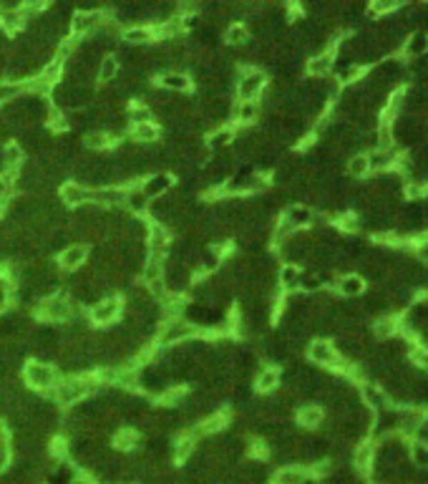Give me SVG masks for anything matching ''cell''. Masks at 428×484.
I'll list each match as a JSON object with an SVG mask.
<instances>
[{
  "instance_id": "1",
  "label": "cell",
  "mask_w": 428,
  "mask_h": 484,
  "mask_svg": "<svg viewBox=\"0 0 428 484\" xmlns=\"http://www.w3.org/2000/svg\"><path fill=\"white\" fill-rule=\"evenodd\" d=\"M23 381H26V388H30L33 394H53V388L61 383V371L55 363H46V361H35V358H28L23 363V371H21Z\"/></svg>"
},
{
  "instance_id": "2",
  "label": "cell",
  "mask_w": 428,
  "mask_h": 484,
  "mask_svg": "<svg viewBox=\"0 0 428 484\" xmlns=\"http://www.w3.org/2000/svg\"><path fill=\"white\" fill-rule=\"evenodd\" d=\"M81 311V305L73 303V297L69 295L66 291H58L53 295L43 297L41 303H38V316L48 325H66L76 313Z\"/></svg>"
},
{
  "instance_id": "3",
  "label": "cell",
  "mask_w": 428,
  "mask_h": 484,
  "mask_svg": "<svg viewBox=\"0 0 428 484\" xmlns=\"http://www.w3.org/2000/svg\"><path fill=\"white\" fill-rule=\"evenodd\" d=\"M199 338V328L194 323H189L187 318H172V320H161L159 333H157V348H174V346H184L189 340Z\"/></svg>"
},
{
  "instance_id": "4",
  "label": "cell",
  "mask_w": 428,
  "mask_h": 484,
  "mask_svg": "<svg viewBox=\"0 0 428 484\" xmlns=\"http://www.w3.org/2000/svg\"><path fill=\"white\" fill-rule=\"evenodd\" d=\"M269 86V78L265 74V69L252 66V69L240 71L235 83V96L237 101H260L265 94V89Z\"/></svg>"
},
{
  "instance_id": "5",
  "label": "cell",
  "mask_w": 428,
  "mask_h": 484,
  "mask_svg": "<svg viewBox=\"0 0 428 484\" xmlns=\"http://www.w3.org/2000/svg\"><path fill=\"white\" fill-rule=\"evenodd\" d=\"M89 316V323L96 325V328H111V325H116L124 316V300L118 295H111V297H101L98 303H93L86 311Z\"/></svg>"
},
{
  "instance_id": "6",
  "label": "cell",
  "mask_w": 428,
  "mask_h": 484,
  "mask_svg": "<svg viewBox=\"0 0 428 484\" xmlns=\"http://www.w3.org/2000/svg\"><path fill=\"white\" fill-rule=\"evenodd\" d=\"M106 18H109V10H106V8H98V10H76L73 18H71V38H73V41L91 38L93 33L101 31Z\"/></svg>"
},
{
  "instance_id": "7",
  "label": "cell",
  "mask_w": 428,
  "mask_h": 484,
  "mask_svg": "<svg viewBox=\"0 0 428 484\" xmlns=\"http://www.w3.org/2000/svg\"><path fill=\"white\" fill-rule=\"evenodd\" d=\"M305 356L315 368H328V371H338L343 361L335 351V343L328 338H312L305 348Z\"/></svg>"
},
{
  "instance_id": "8",
  "label": "cell",
  "mask_w": 428,
  "mask_h": 484,
  "mask_svg": "<svg viewBox=\"0 0 428 484\" xmlns=\"http://www.w3.org/2000/svg\"><path fill=\"white\" fill-rule=\"evenodd\" d=\"M89 245H83V242H69L66 248L61 250V255L55 257V263H58V270L66 273V275H73L83 265L89 263Z\"/></svg>"
},
{
  "instance_id": "9",
  "label": "cell",
  "mask_w": 428,
  "mask_h": 484,
  "mask_svg": "<svg viewBox=\"0 0 428 484\" xmlns=\"http://www.w3.org/2000/svg\"><path fill=\"white\" fill-rule=\"evenodd\" d=\"M144 242H146V255L166 260L169 250H172L174 237L166 227H161V225H157V222H149V232H146Z\"/></svg>"
},
{
  "instance_id": "10",
  "label": "cell",
  "mask_w": 428,
  "mask_h": 484,
  "mask_svg": "<svg viewBox=\"0 0 428 484\" xmlns=\"http://www.w3.org/2000/svg\"><path fill=\"white\" fill-rule=\"evenodd\" d=\"M139 187H141V192H144L149 200H159V197H164V194H169L177 187V177H174L172 172L161 169V172H152L149 177H144Z\"/></svg>"
},
{
  "instance_id": "11",
  "label": "cell",
  "mask_w": 428,
  "mask_h": 484,
  "mask_svg": "<svg viewBox=\"0 0 428 484\" xmlns=\"http://www.w3.org/2000/svg\"><path fill=\"white\" fill-rule=\"evenodd\" d=\"M358 396L363 406H368L373 414H380V411H386L388 406H393L391 404V396L386 394V388L380 386V383H373V381H363L358 383Z\"/></svg>"
},
{
  "instance_id": "12",
  "label": "cell",
  "mask_w": 428,
  "mask_h": 484,
  "mask_svg": "<svg viewBox=\"0 0 428 484\" xmlns=\"http://www.w3.org/2000/svg\"><path fill=\"white\" fill-rule=\"evenodd\" d=\"M398 58L403 63L416 61V58H426L428 55V31L426 28H416L406 35V41L401 43V51H398Z\"/></svg>"
},
{
  "instance_id": "13",
  "label": "cell",
  "mask_w": 428,
  "mask_h": 484,
  "mask_svg": "<svg viewBox=\"0 0 428 484\" xmlns=\"http://www.w3.org/2000/svg\"><path fill=\"white\" fill-rule=\"evenodd\" d=\"M373 464H375V447L368 439L363 442L353 444L350 449V467L353 472L358 474V477H371V472H373Z\"/></svg>"
},
{
  "instance_id": "14",
  "label": "cell",
  "mask_w": 428,
  "mask_h": 484,
  "mask_svg": "<svg viewBox=\"0 0 428 484\" xmlns=\"http://www.w3.org/2000/svg\"><path fill=\"white\" fill-rule=\"evenodd\" d=\"M368 291V283L358 273H346V275H338L335 277V283H332V293L340 297H346V300H358L363 297Z\"/></svg>"
},
{
  "instance_id": "15",
  "label": "cell",
  "mask_w": 428,
  "mask_h": 484,
  "mask_svg": "<svg viewBox=\"0 0 428 484\" xmlns=\"http://www.w3.org/2000/svg\"><path fill=\"white\" fill-rule=\"evenodd\" d=\"M305 74L307 78H315V81H323V78H330V74L335 71V51H323V53L307 55L305 61Z\"/></svg>"
},
{
  "instance_id": "16",
  "label": "cell",
  "mask_w": 428,
  "mask_h": 484,
  "mask_svg": "<svg viewBox=\"0 0 428 484\" xmlns=\"http://www.w3.org/2000/svg\"><path fill=\"white\" fill-rule=\"evenodd\" d=\"M403 157V149L398 146H388V149H373L368 152V164H371V172H391V169H398Z\"/></svg>"
},
{
  "instance_id": "17",
  "label": "cell",
  "mask_w": 428,
  "mask_h": 484,
  "mask_svg": "<svg viewBox=\"0 0 428 484\" xmlns=\"http://www.w3.org/2000/svg\"><path fill=\"white\" fill-rule=\"evenodd\" d=\"M232 121H235V129H249V126L257 124V119L262 116V106L260 101H235L232 106Z\"/></svg>"
},
{
  "instance_id": "18",
  "label": "cell",
  "mask_w": 428,
  "mask_h": 484,
  "mask_svg": "<svg viewBox=\"0 0 428 484\" xmlns=\"http://www.w3.org/2000/svg\"><path fill=\"white\" fill-rule=\"evenodd\" d=\"M283 220L290 222V227L295 232H303V230H310L312 222H315V209L303 205V202H290L283 212Z\"/></svg>"
},
{
  "instance_id": "19",
  "label": "cell",
  "mask_w": 428,
  "mask_h": 484,
  "mask_svg": "<svg viewBox=\"0 0 428 484\" xmlns=\"http://www.w3.org/2000/svg\"><path fill=\"white\" fill-rule=\"evenodd\" d=\"M401 333V316L395 313H388V316H380V318L371 320V336L378 343H386V340L395 338Z\"/></svg>"
},
{
  "instance_id": "20",
  "label": "cell",
  "mask_w": 428,
  "mask_h": 484,
  "mask_svg": "<svg viewBox=\"0 0 428 484\" xmlns=\"http://www.w3.org/2000/svg\"><path fill=\"white\" fill-rule=\"evenodd\" d=\"M283 386V368L280 366H260L255 374V391L262 396L275 394Z\"/></svg>"
},
{
  "instance_id": "21",
  "label": "cell",
  "mask_w": 428,
  "mask_h": 484,
  "mask_svg": "<svg viewBox=\"0 0 428 484\" xmlns=\"http://www.w3.org/2000/svg\"><path fill=\"white\" fill-rule=\"evenodd\" d=\"M89 194H91V189H86L83 184H78V182H73V180H66L58 187V200H61V205L66 209H76V207H81V205H86L89 202Z\"/></svg>"
},
{
  "instance_id": "22",
  "label": "cell",
  "mask_w": 428,
  "mask_h": 484,
  "mask_svg": "<svg viewBox=\"0 0 428 484\" xmlns=\"http://www.w3.org/2000/svg\"><path fill=\"white\" fill-rule=\"evenodd\" d=\"M157 81H159V89L166 91V94H172V96L192 91V76L181 74V71H161L159 76H157Z\"/></svg>"
},
{
  "instance_id": "23",
  "label": "cell",
  "mask_w": 428,
  "mask_h": 484,
  "mask_svg": "<svg viewBox=\"0 0 428 484\" xmlns=\"http://www.w3.org/2000/svg\"><path fill=\"white\" fill-rule=\"evenodd\" d=\"M118 41L132 49H146L149 43H154V33L149 23H134V26L121 28V38Z\"/></svg>"
},
{
  "instance_id": "24",
  "label": "cell",
  "mask_w": 428,
  "mask_h": 484,
  "mask_svg": "<svg viewBox=\"0 0 428 484\" xmlns=\"http://www.w3.org/2000/svg\"><path fill=\"white\" fill-rule=\"evenodd\" d=\"M161 134H164V129H161V124H157L154 119L129 129V137H132V141L136 146H157L159 144Z\"/></svg>"
},
{
  "instance_id": "25",
  "label": "cell",
  "mask_w": 428,
  "mask_h": 484,
  "mask_svg": "<svg viewBox=\"0 0 428 484\" xmlns=\"http://www.w3.org/2000/svg\"><path fill=\"white\" fill-rule=\"evenodd\" d=\"M295 422L300 429H320L325 422V408L320 404H300L295 411Z\"/></svg>"
},
{
  "instance_id": "26",
  "label": "cell",
  "mask_w": 428,
  "mask_h": 484,
  "mask_svg": "<svg viewBox=\"0 0 428 484\" xmlns=\"http://www.w3.org/2000/svg\"><path fill=\"white\" fill-rule=\"evenodd\" d=\"M237 137V129L232 124H222V126H214L212 132L207 134V149L212 154L217 152H229V146H232V141H235Z\"/></svg>"
},
{
  "instance_id": "27",
  "label": "cell",
  "mask_w": 428,
  "mask_h": 484,
  "mask_svg": "<svg viewBox=\"0 0 428 484\" xmlns=\"http://www.w3.org/2000/svg\"><path fill=\"white\" fill-rule=\"evenodd\" d=\"M23 162H26V152H23V146L15 139L0 141V169H15L18 172Z\"/></svg>"
},
{
  "instance_id": "28",
  "label": "cell",
  "mask_w": 428,
  "mask_h": 484,
  "mask_svg": "<svg viewBox=\"0 0 428 484\" xmlns=\"http://www.w3.org/2000/svg\"><path fill=\"white\" fill-rule=\"evenodd\" d=\"M277 288L283 293H297L300 291V280H303V268L292 263H283L277 268Z\"/></svg>"
},
{
  "instance_id": "29",
  "label": "cell",
  "mask_w": 428,
  "mask_h": 484,
  "mask_svg": "<svg viewBox=\"0 0 428 484\" xmlns=\"http://www.w3.org/2000/svg\"><path fill=\"white\" fill-rule=\"evenodd\" d=\"M139 280H141V285H146V288H152V285H157V283H164V260L146 255V260L141 263Z\"/></svg>"
},
{
  "instance_id": "30",
  "label": "cell",
  "mask_w": 428,
  "mask_h": 484,
  "mask_svg": "<svg viewBox=\"0 0 428 484\" xmlns=\"http://www.w3.org/2000/svg\"><path fill=\"white\" fill-rule=\"evenodd\" d=\"M222 41H224V46H229V49H240V46H247V43H249L247 23L229 21L227 28L222 31Z\"/></svg>"
},
{
  "instance_id": "31",
  "label": "cell",
  "mask_w": 428,
  "mask_h": 484,
  "mask_svg": "<svg viewBox=\"0 0 428 484\" xmlns=\"http://www.w3.org/2000/svg\"><path fill=\"white\" fill-rule=\"evenodd\" d=\"M149 197H146L144 192H141V187H129L126 189V200H124V209L129 212V215L134 217H144L146 215V209H149Z\"/></svg>"
},
{
  "instance_id": "32",
  "label": "cell",
  "mask_w": 428,
  "mask_h": 484,
  "mask_svg": "<svg viewBox=\"0 0 428 484\" xmlns=\"http://www.w3.org/2000/svg\"><path fill=\"white\" fill-rule=\"evenodd\" d=\"M118 76H121V66H118V61L114 58V53L104 55V58L98 61L96 83H101V86H111L114 81H118Z\"/></svg>"
},
{
  "instance_id": "33",
  "label": "cell",
  "mask_w": 428,
  "mask_h": 484,
  "mask_svg": "<svg viewBox=\"0 0 428 484\" xmlns=\"http://www.w3.org/2000/svg\"><path fill=\"white\" fill-rule=\"evenodd\" d=\"M141 442V434L136 431V426H121L116 434L111 436V444L116 447V451H134Z\"/></svg>"
},
{
  "instance_id": "34",
  "label": "cell",
  "mask_w": 428,
  "mask_h": 484,
  "mask_svg": "<svg viewBox=\"0 0 428 484\" xmlns=\"http://www.w3.org/2000/svg\"><path fill=\"white\" fill-rule=\"evenodd\" d=\"M346 174L350 180H368L371 177V164H368V154L366 152H355L353 157L346 159Z\"/></svg>"
},
{
  "instance_id": "35",
  "label": "cell",
  "mask_w": 428,
  "mask_h": 484,
  "mask_svg": "<svg viewBox=\"0 0 428 484\" xmlns=\"http://www.w3.org/2000/svg\"><path fill=\"white\" fill-rule=\"evenodd\" d=\"M368 69H363L360 63H348V66H338V76L335 81L340 83V89H348V86H358L363 78H366Z\"/></svg>"
},
{
  "instance_id": "36",
  "label": "cell",
  "mask_w": 428,
  "mask_h": 484,
  "mask_svg": "<svg viewBox=\"0 0 428 484\" xmlns=\"http://www.w3.org/2000/svg\"><path fill=\"white\" fill-rule=\"evenodd\" d=\"M194 451H197V439L189 434H181L179 439H174L172 442V459L174 462H189L194 457Z\"/></svg>"
},
{
  "instance_id": "37",
  "label": "cell",
  "mask_w": 428,
  "mask_h": 484,
  "mask_svg": "<svg viewBox=\"0 0 428 484\" xmlns=\"http://www.w3.org/2000/svg\"><path fill=\"white\" fill-rule=\"evenodd\" d=\"M307 472L303 467H297V464H283L280 469L272 474V484H300L305 479Z\"/></svg>"
},
{
  "instance_id": "38",
  "label": "cell",
  "mask_w": 428,
  "mask_h": 484,
  "mask_svg": "<svg viewBox=\"0 0 428 484\" xmlns=\"http://www.w3.org/2000/svg\"><path fill=\"white\" fill-rule=\"evenodd\" d=\"M124 116H126V121H129V129L132 126H136V124H144V121H152V109L144 104V101H132V104L126 106V111H124Z\"/></svg>"
},
{
  "instance_id": "39",
  "label": "cell",
  "mask_w": 428,
  "mask_h": 484,
  "mask_svg": "<svg viewBox=\"0 0 428 484\" xmlns=\"http://www.w3.org/2000/svg\"><path fill=\"white\" fill-rule=\"evenodd\" d=\"M187 396H189V391L184 386H172V388H166L164 394H161L159 406H164V408H181L184 404H187Z\"/></svg>"
},
{
  "instance_id": "40",
  "label": "cell",
  "mask_w": 428,
  "mask_h": 484,
  "mask_svg": "<svg viewBox=\"0 0 428 484\" xmlns=\"http://www.w3.org/2000/svg\"><path fill=\"white\" fill-rule=\"evenodd\" d=\"M23 94H26L23 83H15V81H8V78H0V106L13 104V101H18Z\"/></svg>"
},
{
  "instance_id": "41",
  "label": "cell",
  "mask_w": 428,
  "mask_h": 484,
  "mask_svg": "<svg viewBox=\"0 0 428 484\" xmlns=\"http://www.w3.org/2000/svg\"><path fill=\"white\" fill-rule=\"evenodd\" d=\"M373 139H375V149H388V146H395L393 124H388V121H378V126L373 129Z\"/></svg>"
},
{
  "instance_id": "42",
  "label": "cell",
  "mask_w": 428,
  "mask_h": 484,
  "mask_svg": "<svg viewBox=\"0 0 428 484\" xmlns=\"http://www.w3.org/2000/svg\"><path fill=\"white\" fill-rule=\"evenodd\" d=\"M408 457L416 469L428 472V444L423 442H411L408 444Z\"/></svg>"
},
{
  "instance_id": "43",
  "label": "cell",
  "mask_w": 428,
  "mask_h": 484,
  "mask_svg": "<svg viewBox=\"0 0 428 484\" xmlns=\"http://www.w3.org/2000/svg\"><path fill=\"white\" fill-rule=\"evenodd\" d=\"M13 293H15V283L6 275V273H0V316L10 311Z\"/></svg>"
},
{
  "instance_id": "44",
  "label": "cell",
  "mask_w": 428,
  "mask_h": 484,
  "mask_svg": "<svg viewBox=\"0 0 428 484\" xmlns=\"http://www.w3.org/2000/svg\"><path fill=\"white\" fill-rule=\"evenodd\" d=\"M411 255H413L421 265H426V268H428V232H421V235L413 237V248H411Z\"/></svg>"
},
{
  "instance_id": "45",
  "label": "cell",
  "mask_w": 428,
  "mask_h": 484,
  "mask_svg": "<svg viewBox=\"0 0 428 484\" xmlns=\"http://www.w3.org/2000/svg\"><path fill=\"white\" fill-rule=\"evenodd\" d=\"M10 459H13L10 447H8V449H0V469H8V467H10Z\"/></svg>"
},
{
  "instance_id": "46",
  "label": "cell",
  "mask_w": 428,
  "mask_h": 484,
  "mask_svg": "<svg viewBox=\"0 0 428 484\" xmlns=\"http://www.w3.org/2000/svg\"><path fill=\"white\" fill-rule=\"evenodd\" d=\"M300 484H323V479H318V477H312V474H305V479Z\"/></svg>"
},
{
  "instance_id": "47",
  "label": "cell",
  "mask_w": 428,
  "mask_h": 484,
  "mask_svg": "<svg viewBox=\"0 0 428 484\" xmlns=\"http://www.w3.org/2000/svg\"><path fill=\"white\" fill-rule=\"evenodd\" d=\"M124 484H132V482H124Z\"/></svg>"
}]
</instances>
